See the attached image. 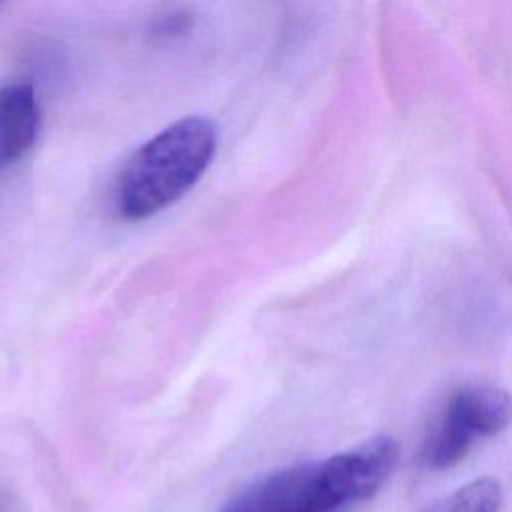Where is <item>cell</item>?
Wrapping results in <instances>:
<instances>
[{
    "mask_svg": "<svg viewBox=\"0 0 512 512\" xmlns=\"http://www.w3.org/2000/svg\"><path fill=\"white\" fill-rule=\"evenodd\" d=\"M398 456L394 438L374 436L324 460L270 472L220 512H342L350 504L370 500L394 472Z\"/></svg>",
    "mask_w": 512,
    "mask_h": 512,
    "instance_id": "obj_1",
    "label": "cell"
},
{
    "mask_svg": "<svg viewBox=\"0 0 512 512\" xmlns=\"http://www.w3.org/2000/svg\"><path fill=\"white\" fill-rule=\"evenodd\" d=\"M216 152V128L202 116L172 122L124 164L116 206L126 220H146L180 200L206 172Z\"/></svg>",
    "mask_w": 512,
    "mask_h": 512,
    "instance_id": "obj_2",
    "label": "cell"
},
{
    "mask_svg": "<svg viewBox=\"0 0 512 512\" xmlns=\"http://www.w3.org/2000/svg\"><path fill=\"white\" fill-rule=\"evenodd\" d=\"M512 422V396L490 384H470L456 390L422 448V460L432 470L458 464L480 440L500 434Z\"/></svg>",
    "mask_w": 512,
    "mask_h": 512,
    "instance_id": "obj_3",
    "label": "cell"
},
{
    "mask_svg": "<svg viewBox=\"0 0 512 512\" xmlns=\"http://www.w3.org/2000/svg\"><path fill=\"white\" fill-rule=\"evenodd\" d=\"M40 110L30 84L0 88V172L24 156L36 140Z\"/></svg>",
    "mask_w": 512,
    "mask_h": 512,
    "instance_id": "obj_4",
    "label": "cell"
},
{
    "mask_svg": "<svg viewBox=\"0 0 512 512\" xmlns=\"http://www.w3.org/2000/svg\"><path fill=\"white\" fill-rule=\"evenodd\" d=\"M502 488L492 476L470 480L444 498L430 504L424 512H500Z\"/></svg>",
    "mask_w": 512,
    "mask_h": 512,
    "instance_id": "obj_5",
    "label": "cell"
},
{
    "mask_svg": "<svg viewBox=\"0 0 512 512\" xmlns=\"http://www.w3.org/2000/svg\"><path fill=\"white\" fill-rule=\"evenodd\" d=\"M194 24V16L186 10H174L160 16L152 24V36L156 38H176L186 34Z\"/></svg>",
    "mask_w": 512,
    "mask_h": 512,
    "instance_id": "obj_6",
    "label": "cell"
}]
</instances>
